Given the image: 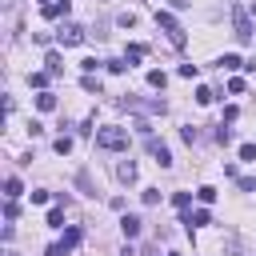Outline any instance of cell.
<instances>
[{"label": "cell", "instance_id": "obj_19", "mask_svg": "<svg viewBox=\"0 0 256 256\" xmlns=\"http://www.w3.org/2000/svg\"><path fill=\"white\" fill-rule=\"evenodd\" d=\"M28 84H32V88H44V84H48V72H32Z\"/></svg>", "mask_w": 256, "mask_h": 256}, {"label": "cell", "instance_id": "obj_20", "mask_svg": "<svg viewBox=\"0 0 256 256\" xmlns=\"http://www.w3.org/2000/svg\"><path fill=\"white\" fill-rule=\"evenodd\" d=\"M196 196H200V204H212V200H216V188H208V184H204Z\"/></svg>", "mask_w": 256, "mask_h": 256}, {"label": "cell", "instance_id": "obj_13", "mask_svg": "<svg viewBox=\"0 0 256 256\" xmlns=\"http://www.w3.org/2000/svg\"><path fill=\"white\" fill-rule=\"evenodd\" d=\"M120 180H124V184H132V180H136V164H132V160H124V164H120Z\"/></svg>", "mask_w": 256, "mask_h": 256}, {"label": "cell", "instance_id": "obj_17", "mask_svg": "<svg viewBox=\"0 0 256 256\" xmlns=\"http://www.w3.org/2000/svg\"><path fill=\"white\" fill-rule=\"evenodd\" d=\"M52 148H56L60 156H68V152H72V136H56V144H52Z\"/></svg>", "mask_w": 256, "mask_h": 256}, {"label": "cell", "instance_id": "obj_6", "mask_svg": "<svg viewBox=\"0 0 256 256\" xmlns=\"http://www.w3.org/2000/svg\"><path fill=\"white\" fill-rule=\"evenodd\" d=\"M208 220H212V216H208V208H196V212H184V224H188V232H192V228H204Z\"/></svg>", "mask_w": 256, "mask_h": 256}, {"label": "cell", "instance_id": "obj_3", "mask_svg": "<svg viewBox=\"0 0 256 256\" xmlns=\"http://www.w3.org/2000/svg\"><path fill=\"white\" fill-rule=\"evenodd\" d=\"M232 36H236V40H244V44L252 40V12H248V8H240V4L232 8Z\"/></svg>", "mask_w": 256, "mask_h": 256}, {"label": "cell", "instance_id": "obj_15", "mask_svg": "<svg viewBox=\"0 0 256 256\" xmlns=\"http://www.w3.org/2000/svg\"><path fill=\"white\" fill-rule=\"evenodd\" d=\"M44 64H48V72H64V60H60V52H48V60H44Z\"/></svg>", "mask_w": 256, "mask_h": 256}, {"label": "cell", "instance_id": "obj_10", "mask_svg": "<svg viewBox=\"0 0 256 256\" xmlns=\"http://www.w3.org/2000/svg\"><path fill=\"white\" fill-rule=\"evenodd\" d=\"M144 52H148L144 44H128V52H124V60H128V68H132L136 60H144Z\"/></svg>", "mask_w": 256, "mask_h": 256}, {"label": "cell", "instance_id": "obj_7", "mask_svg": "<svg viewBox=\"0 0 256 256\" xmlns=\"http://www.w3.org/2000/svg\"><path fill=\"white\" fill-rule=\"evenodd\" d=\"M68 8H72L68 0H52V4H44V16L48 20H60V16H68Z\"/></svg>", "mask_w": 256, "mask_h": 256}, {"label": "cell", "instance_id": "obj_27", "mask_svg": "<svg viewBox=\"0 0 256 256\" xmlns=\"http://www.w3.org/2000/svg\"><path fill=\"white\" fill-rule=\"evenodd\" d=\"M144 204H160V192L156 188H144Z\"/></svg>", "mask_w": 256, "mask_h": 256}, {"label": "cell", "instance_id": "obj_25", "mask_svg": "<svg viewBox=\"0 0 256 256\" xmlns=\"http://www.w3.org/2000/svg\"><path fill=\"white\" fill-rule=\"evenodd\" d=\"M240 160H256V144H240Z\"/></svg>", "mask_w": 256, "mask_h": 256}, {"label": "cell", "instance_id": "obj_5", "mask_svg": "<svg viewBox=\"0 0 256 256\" xmlns=\"http://www.w3.org/2000/svg\"><path fill=\"white\" fill-rule=\"evenodd\" d=\"M148 152L156 156V164H160V168H168V164H172V152H168V148H164L156 136H148Z\"/></svg>", "mask_w": 256, "mask_h": 256}, {"label": "cell", "instance_id": "obj_29", "mask_svg": "<svg viewBox=\"0 0 256 256\" xmlns=\"http://www.w3.org/2000/svg\"><path fill=\"white\" fill-rule=\"evenodd\" d=\"M44 256H68V248H64V244H52V248H48Z\"/></svg>", "mask_w": 256, "mask_h": 256}, {"label": "cell", "instance_id": "obj_31", "mask_svg": "<svg viewBox=\"0 0 256 256\" xmlns=\"http://www.w3.org/2000/svg\"><path fill=\"white\" fill-rule=\"evenodd\" d=\"M44 4H52V0H44Z\"/></svg>", "mask_w": 256, "mask_h": 256}, {"label": "cell", "instance_id": "obj_21", "mask_svg": "<svg viewBox=\"0 0 256 256\" xmlns=\"http://www.w3.org/2000/svg\"><path fill=\"white\" fill-rule=\"evenodd\" d=\"M48 224H52V228H64V212L52 208V212H48Z\"/></svg>", "mask_w": 256, "mask_h": 256}, {"label": "cell", "instance_id": "obj_9", "mask_svg": "<svg viewBox=\"0 0 256 256\" xmlns=\"http://www.w3.org/2000/svg\"><path fill=\"white\" fill-rule=\"evenodd\" d=\"M220 68H224V72H236V68H244V60H240L236 52H224V56H220Z\"/></svg>", "mask_w": 256, "mask_h": 256}, {"label": "cell", "instance_id": "obj_11", "mask_svg": "<svg viewBox=\"0 0 256 256\" xmlns=\"http://www.w3.org/2000/svg\"><path fill=\"white\" fill-rule=\"evenodd\" d=\"M36 108H40V112H52V108H56V96H52V92H40V96H36Z\"/></svg>", "mask_w": 256, "mask_h": 256}, {"label": "cell", "instance_id": "obj_30", "mask_svg": "<svg viewBox=\"0 0 256 256\" xmlns=\"http://www.w3.org/2000/svg\"><path fill=\"white\" fill-rule=\"evenodd\" d=\"M168 4H172V8H188L192 0H168Z\"/></svg>", "mask_w": 256, "mask_h": 256}, {"label": "cell", "instance_id": "obj_14", "mask_svg": "<svg viewBox=\"0 0 256 256\" xmlns=\"http://www.w3.org/2000/svg\"><path fill=\"white\" fill-rule=\"evenodd\" d=\"M60 244H64V248H68V252H72V248H76V244H80V228H68V232H64V240H60Z\"/></svg>", "mask_w": 256, "mask_h": 256}, {"label": "cell", "instance_id": "obj_26", "mask_svg": "<svg viewBox=\"0 0 256 256\" xmlns=\"http://www.w3.org/2000/svg\"><path fill=\"white\" fill-rule=\"evenodd\" d=\"M228 92H232V96H240V92H244V80H240V76H236V80H228Z\"/></svg>", "mask_w": 256, "mask_h": 256}, {"label": "cell", "instance_id": "obj_28", "mask_svg": "<svg viewBox=\"0 0 256 256\" xmlns=\"http://www.w3.org/2000/svg\"><path fill=\"white\" fill-rule=\"evenodd\" d=\"M4 216H8V220H16V216H20V208H16V200H8V204H4Z\"/></svg>", "mask_w": 256, "mask_h": 256}, {"label": "cell", "instance_id": "obj_1", "mask_svg": "<svg viewBox=\"0 0 256 256\" xmlns=\"http://www.w3.org/2000/svg\"><path fill=\"white\" fill-rule=\"evenodd\" d=\"M96 148H104V152H124V148H128V128H96Z\"/></svg>", "mask_w": 256, "mask_h": 256}, {"label": "cell", "instance_id": "obj_32", "mask_svg": "<svg viewBox=\"0 0 256 256\" xmlns=\"http://www.w3.org/2000/svg\"><path fill=\"white\" fill-rule=\"evenodd\" d=\"M172 256H180V252H172Z\"/></svg>", "mask_w": 256, "mask_h": 256}, {"label": "cell", "instance_id": "obj_4", "mask_svg": "<svg viewBox=\"0 0 256 256\" xmlns=\"http://www.w3.org/2000/svg\"><path fill=\"white\" fill-rule=\"evenodd\" d=\"M84 40H88V32L80 24H60V32H56V44H64V48H76Z\"/></svg>", "mask_w": 256, "mask_h": 256}, {"label": "cell", "instance_id": "obj_12", "mask_svg": "<svg viewBox=\"0 0 256 256\" xmlns=\"http://www.w3.org/2000/svg\"><path fill=\"white\" fill-rule=\"evenodd\" d=\"M20 192H24V188H20V180H16V176H8V180H4V196H8V200H16Z\"/></svg>", "mask_w": 256, "mask_h": 256}, {"label": "cell", "instance_id": "obj_24", "mask_svg": "<svg viewBox=\"0 0 256 256\" xmlns=\"http://www.w3.org/2000/svg\"><path fill=\"white\" fill-rule=\"evenodd\" d=\"M216 140H220V144H232V128L220 124V128H216Z\"/></svg>", "mask_w": 256, "mask_h": 256}, {"label": "cell", "instance_id": "obj_23", "mask_svg": "<svg viewBox=\"0 0 256 256\" xmlns=\"http://www.w3.org/2000/svg\"><path fill=\"white\" fill-rule=\"evenodd\" d=\"M196 104H212V88H196Z\"/></svg>", "mask_w": 256, "mask_h": 256}, {"label": "cell", "instance_id": "obj_8", "mask_svg": "<svg viewBox=\"0 0 256 256\" xmlns=\"http://www.w3.org/2000/svg\"><path fill=\"white\" fill-rule=\"evenodd\" d=\"M120 232H124V240H136L140 236V216H124L120 220Z\"/></svg>", "mask_w": 256, "mask_h": 256}, {"label": "cell", "instance_id": "obj_16", "mask_svg": "<svg viewBox=\"0 0 256 256\" xmlns=\"http://www.w3.org/2000/svg\"><path fill=\"white\" fill-rule=\"evenodd\" d=\"M148 84H152V88H164V84H168V76H164L160 68H152V72H148Z\"/></svg>", "mask_w": 256, "mask_h": 256}, {"label": "cell", "instance_id": "obj_22", "mask_svg": "<svg viewBox=\"0 0 256 256\" xmlns=\"http://www.w3.org/2000/svg\"><path fill=\"white\" fill-rule=\"evenodd\" d=\"M196 72H200L196 64H180V76H184V80H196Z\"/></svg>", "mask_w": 256, "mask_h": 256}, {"label": "cell", "instance_id": "obj_2", "mask_svg": "<svg viewBox=\"0 0 256 256\" xmlns=\"http://www.w3.org/2000/svg\"><path fill=\"white\" fill-rule=\"evenodd\" d=\"M156 24H160V28L168 32V40H172L176 48H184V44H188V36H184V28H180V20H176L172 12H164V8H156Z\"/></svg>", "mask_w": 256, "mask_h": 256}, {"label": "cell", "instance_id": "obj_18", "mask_svg": "<svg viewBox=\"0 0 256 256\" xmlns=\"http://www.w3.org/2000/svg\"><path fill=\"white\" fill-rule=\"evenodd\" d=\"M172 204H176L180 212H188V204H192V196H188V192H172Z\"/></svg>", "mask_w": 256, "mask_h": 256}]
</instances>
